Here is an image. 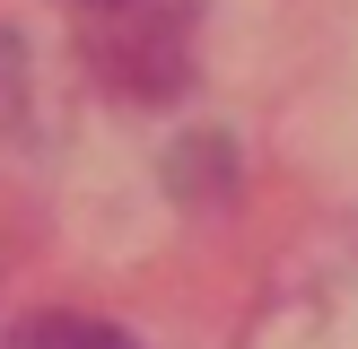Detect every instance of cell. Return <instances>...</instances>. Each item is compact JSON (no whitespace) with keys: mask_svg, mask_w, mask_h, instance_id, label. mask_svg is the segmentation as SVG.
<instances>
[{"mask_svg":"<svg viewBox=\"0 0 358 349\" xmlns=\"http://www.w3.org/2000/svg\"><path fill=\"white\" fill-rule=\"evenodd\" d=\"M87 70L131 105H166L192 79V0H52Z\"/></svg>","mask_w":358,"mask_h":349,"instance_id":"6da1fadb","label":"cell"},{"mask_svg":"<svg viewBox=\"0 0 358 349\" xmlns=\"http://www.w3.org/2000/svg\"><path fill=\"white\" fill-rule=\"evenodd\" d=\"M0 349H131V332L96 323V314H27V323H9Z\"/></svg>","mask_w":358,"mask_h":349,"instance_id":"7a4b0ae2","label":"cell"},{"mask_svg":"<svg viewBox=\"0 0 358 349\" xmlns=\"http://www.w3.org/2000/svg\"><path fill=\"white\" fill-rule=\"evenodd\" d=\"M0 131H27V52L0 27Z\"/></svg>","mask_w":358,"mask_h":349,"instance_id":"3957f363","label":"cell"}]
</instances>
